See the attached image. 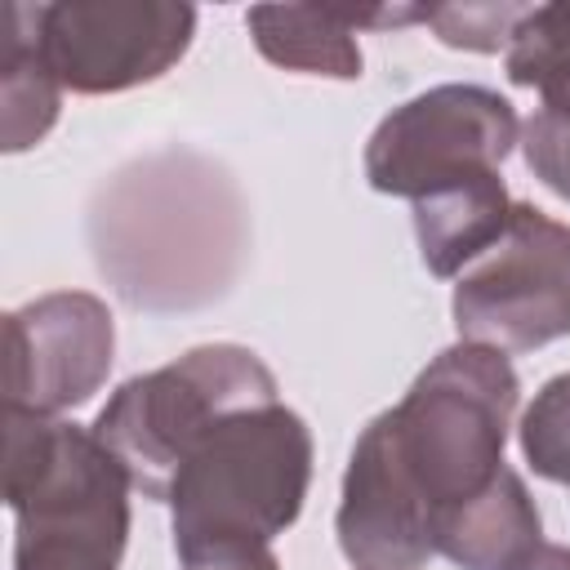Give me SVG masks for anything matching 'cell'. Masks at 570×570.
Listing matches in <instances>:
<instances>
[{"label": "cell", "instance_id": "1", "mask_svg": "<svg viewBox=\"0 0 570 570\" xmlns=\"http://www.w3.org/2000/svg\"><path fill=\"white\" fill-rule=\"evenodd\" d=\"M517 401L521 379L508 352L459 338L432 356L352 445L334 517L343 557L356 570H419L436 557V521L508 468Z\"/></svg>", "mask_w": 570, "mask_h": 570}, {"label": "cell", "instance_id": "2", "mask_svg": "<svg viewBox=\"0 0 570 570\" xmlns=\"http://www.w3.org/2000/svg\"><path fill=\"white\" fill-rule=\"evenodd\" d=\"M312 485V432L289 405L227 414L174 472L165 494L183 570L267 552Z\"/></svg>", "mask_w": 570, "mask_h": 570}, {"label": "cell", "instance_id": "3", "mask_svg": "<svg viewBox=\"0 0 570 570\" xmlns=\"http://www.w3.org/2000/svg\"><path fill=\"white\" fill-rule=\"evenodd\" d=\"M129 472L94 428L4 405V503L13 570H120Z\"/></svg>", "mask_w": 570, "mask_h": 570}, {"label": "cell", "instance_id": "4", "mask_svg": "<svg viewBox=\"0 0 570 570\" xmlns=\"http://www.w3.org/2000/svg\"><path fill=\"white\" fill-rule=\"evenodd\" d=\"M276 374L240 343H205L134 374L94 419V436L125 463L142 499H165L183 459L236 410L272 405Z\"/></svg>", "mask_w": 570, "mask_h": 570}, {"label": "cell", "instance_id": "5", "mask_svg": "<svg viewBox=\"0 0 570 570\" xmlns=\"http://www.w3.org/2000/svg\"><path fill=\"white\" fill-rule=\"evenodd\" d=\"M450 312L463 343L499 352L570 338V223L512 200L503 236L459 276Z\"/></svg>", "mask_w": 570, "mask_h": 570}, {"label": "cell", "instance_id": "6", "mask_svg": "<svg viewBox=\"0 0 570 570\" xmlns=\"http://www.w3.org/2000/svg\"><path fill=\"white\" fill-rule=\"evenodd\" d=\"M521 142L512 102L485 85H436L392 107L365 142V178L383 196L419 200L468 174L499 169Z\"/></svg>", "mask_w": 570, "mask_h": 570}, {"label": "cell", "instance_id": "7", "mask_svg": "<svg viewBox=\"0 0 570 570\" xmlns=\"http://www.w3.org/2000/svg\"><path fill=\"white\" fill-rule=\"evenodd\" d=\"M36 45L71 94H125L160 80L191 45L196 9L178 0L31 4Z\"/></svg>", "mask_w": 570, "mask_h": 570}, {"label": "cell", "instance_id": "8", "mask_svg": "<svg viewBox=\"0 0 570 570\" xmlns=\"http://www.w3.org/2000/svg\"><path fill=\"white\" fill-rule=\"evenodd\" d=\"M116 321L98 294L53 289L4 316V405L62 414L111 374Z\"/></svg>", "mask_w": 570, "mask_h": 570}, {"label": "cell", "instance_id": "9", "mask_svg": "<svg viewBox=\"0 0 570 570\" xmlns=\"http://www.w3.org/2000/svg\"><path fill=\"white\" fill-rule=\"evenodd\" d=\"M423 22V4H387V9H316V4H254L245 27L258 53L285 71L356 80L361 76V27H405Z\"/></svg>", "mask_w": 570, "mask_h": 570}, {"label": "cell", "instance_id": "10", "mask_svg": "<svg viewBox=\"0 0 570 570\" xmlns=\"http://www.w3.org/2000/svg\"><path fill=\"white\" fill-rule=\"evenodd\" d=\"M410 205H414L410 214H414L419 258L432 276H459L468 263H476L503 236L508 214H512L499 169L468 174Z\"/></svg>", "mask_w": 570, "mask_h": 570}, {"label": "cell", "instance_id": "11", "mask_svg": "<svg viewBox=\"0 0 570 570\" xmlns=\"http://www.w3.org/2000/svg\"><path fill=\"white\" fill-rule=\"evenodd\" d=\"M543 534L539 508L525 490V481L503 468L476 499L459 503L436 521V557L454 561L459 570H508L521 561Z\"/></svg>", "mask_w": 570, "mask_h": 570}, {"label": "cell", "instance_id": "12", "mask_svg": "<svg viewBox=\"0 0 570 570\" xmlns=\"http://www.w3.org/2000/svg\"><path fill=\"white\" fill-rule=\"evenodd\" d=\"M58 98H62V85L36 45L31 4H4V40H0L4 151L36 147L58 120Z\"/></svg>", "mask_w": 570, "mask_h": 570}, {"label": "cell", "instance_id": "13", "mask_svg": "<svg viewBox=\"0 0 570 570\" xmlns=\"http://www.w3.org/2000/svg\"><path fill=\"white\" fill-rule=\"evenodd\" d=\"M503 71L512 85L539 94L570 85V0L525 9L503 49Z\"/></svg>", "mask_w": 570, "mask_h": 570}, {"label": "cell", "instance_id": "14", "mask_svg": "<svg viewBox=\"0 0 570 570\" xmlns=\"http://www.w3.org/2000/svg\"><path fill=\"white\" fill-rule=\"evenodd\" d=\"M521 454L525 463L557 485H570V370L548 379L521 414Z\"/></svg>", "mask_w": 570, "mask_h": 570}, {"label": "cell", "instance_id": "15", "mask_svg": "<svg viewBox=\"0 0 570 570\" xmlns=\"http://www.w3.org/2000/svg\"><path fill=\"white\" fill-rule=\"evenodd\" d=\"M521 156L548 191L570 200V85L543 94V107L521 129Z\"/></svg>", "mask_w": 570, "mask_h": 570}, {"label": "cell", "instance_id": "16", "mask_svg": "<svg viewBox=\"0 0 570 570\" xmlns=\"http://www.w3.org/2000/svg\"><path fill=\"white\" fill-rule=\"evenodd\" d=\"M525 9L530 4H423V22L450 49L499 53V49H508Z\"/></svg>", "mask_w": 570, "mask_h": 570}, {"label": "cell", "instance_id": "17", "mask_svg": "<svg viewBox=\"0 0 570 570\" xmlns=\"http://www.w3.org/2000/svg\"><path fill=\"white\" fill-rule=\"evenodd\" d=\"M508 570H570V548L566 543H534L521 561H512Z\"/></svg>", "mask_w": 570, "mask_h": 570}, {"label": "cell", "instance_id": "18", "mask_svg": "<svg viewBox=\"0 0 570 570\" xmlns=\"http://www.w3.org/2000/svg\"><path fill=\"white\" fill-rule=\"evenodd\" d=\"M191 570H281V561L267 552H249V557H232V561H214V566H191Z\"/></svg>", "mask_w": 570, "mask_h": 570}]
</instances>
